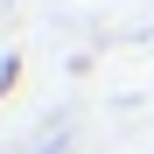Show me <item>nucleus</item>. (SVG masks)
I'll list each match as a JSON object with an SVG mask.
<instances>
[{
    "mask_svg": "<svg viewBox=\"0 0 154 154\" xmlns=\"http://www.w3.org/2000/svg\"><path fill=\"white\" fill-rule=\"evenodd\" d=\"M14 77H21V56H0V98L14 91Z\"/></svg>",
    "mask_w": 154,
    "mask_h": 154,
    "instance_id": "obj_1",
    "label": "nucleus"
}]
</instances>
